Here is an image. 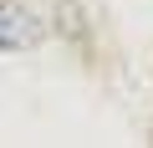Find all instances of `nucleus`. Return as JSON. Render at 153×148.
<instances>
[{
	"mask_svg": "<svg viewBox=\"0 0 153 148\" xmlns=\"http://www.w3.org/2000/svg\"><path fill=\"white\" fill-rule=\"evenodd\" d=\"M41 41V21L26 10V5H16V0H0V51H31Z\"/></svg>",
	"mask_w": 153,
	"mask_h": 148,
	"instance_id": "f257e3e1",
	"label": "nucleus"
}]
</instances>
